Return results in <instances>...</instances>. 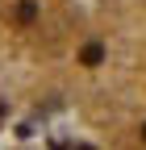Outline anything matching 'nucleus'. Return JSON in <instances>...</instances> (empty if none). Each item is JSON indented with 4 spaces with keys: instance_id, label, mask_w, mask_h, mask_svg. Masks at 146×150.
Listing matches in <instances>:
<instances>
[{
    "instance_id": "obj_1",
    "label": "nucleus",
    "mask_w": 146,
    "mask_h": 150,
    "mask_svg": "<svg viewBox=\"0 0 146 150\" xmlns=\"http://www.w3.org/2000/svg\"><path fill=\"white\" fill-rule=\"evenodd\" d=\"M67 112L96 146L146 150V0H88Z\"/></svg>"
},
{
    "instance_id": "obj_2",
    "label": "nucleus",
    "mask_w": 146,
    "mask_h": 150,
    "mask_svg": "<svg viewBox=\"0 0 146 150\" xmlns=\"http://www.w3.org/2000/svg\"><path fill=\"white\" fill-rule=\"evenodd\" d=\"M88 0H0V134L67 112Z\"/></svg>"
}]
</instances>
